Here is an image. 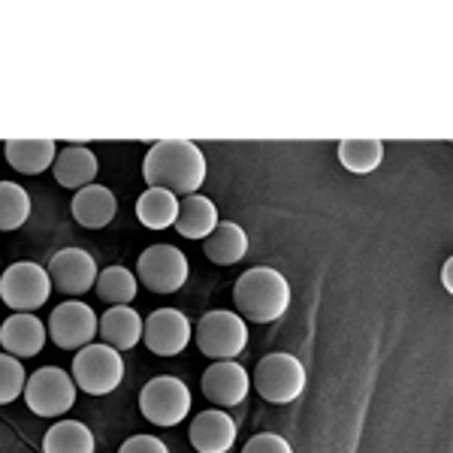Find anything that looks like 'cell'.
Instances as JSON below:
<instances>
[{
  "mask_svg": "<svg viewBox=\"0 0 453 453\" xmlns=\"http://www.w3.org/2000/svg\"><path fill=\"white\" fill-rule=\"evenodd\" d=\"M136 275L151 294H175L188 281V257L175 245H151L136 260Z\"/></svg>",
  "mask_w": 453,
  "mask_h": 453,
  "instance_id": "cell-9",
  "label": "cell"
},
{
  "mask_svg": "<svg viewBox=\"0 0 453 453\" xmlns=\"http://www.w3.org/2000/svg\"><path fill=\"white\" fill-rule=\"evenodd\" d=\"M97 170H100V160L91 149H85V145H67V149L58 151V157L52 164L58 185L70 188V191H82V188L94 185Z\"/></svg>",
  "mask_w": 453,
  "mask_h": 453,
  "instance_id": "cell-16",
  "label": "cell"
},
{
  "mask_svg": "<svg viewBox=\"0 0 453 453\" xmlns=\"http://www.w3.org/2000/svg\"><path fill=\"white\" fill-rule=\"evenodd\" d=\"M444 288L453 290V284H450V263H448V266H444Z\"/></svg>",
  "mask_w": 453,
  "mask_h": 453,
  "instance_id": "cell-30",
  "label": "cell"
},
{
  "mask_svg": "<svg viewBox=\"0 0 453 453\" xmlns=\"http://www.w3.org/2000/svg\"><path fill=\"white\" fill-rule=\"evenodd\" d=\"M97 335V314L91 305L70 299L49 314V339L64 350H82Z\"/></svg>",
  "mask_w": 453,
  "mask_h": 453,
  "instance_id": "cell-10",
  "label": "cell"
},
{
  "mask_svg": "<svg viewBox=\"0 0 453 453\" xmlns=\"http://www.w3.org/2000/svg\"><path fill=\"white\" fill-rule=\"evenodd\" d=\"M49 279L61 294L82 296L97 284V260L85 248H64L49 260Z\"/></svg>",
  "mask_w": 453,
  "mask_h": 453,
  "instance_id": "cell-12",
  "label": "cell"
},
{
  "mask_svg": "<svg viewBox=\"0 0 453 453\" xmlns=\"http://www.w3.org/2000/svg\"><path fill=\"white\" fill-rule=\"evenodd\" d=\"M4 155L16 173L40 175L55 164L58 149L52 140H10L4 145Z\"/></svg>",
  "mask_w": 453,
  "mask_h": 453,
  "instance_id": "cell-20",
  "label": "cell"
},
{
  "mask_svg": "<svg viewBox=\"0 0 453 453\" xmlns=\"http://www.w3.org/2000/svg\"><path fill=\"white\" fill-rule=\"evenodd\" d=\"M142 175L149 188L191 196L206 181V155L200 145L188 140H160L145 151Z\"/></svg>",
  "mask_w": 453,
  "mask_h": 453,
  "instance_id": "cell-1",
  "label": "cell"
},
{
  "mask_svg": "<svg viewBox=\"0 0 453 453\" xmlns=\"http://www.w3.org/2000/svg\"><path fill=\"white\" fill-rule=\"evenodd\" d=\"M119 453H170V448L157 435H134L121 444Z\"/></svg>",
  "mask_w": 453,
  "mask_h": 453,
  "instance_id": "cell-29",
  "label": "cell"
},
{
  "mask_svg": "<svg viewBox=\"0 0 453 453\" xmlns=\"http://www.w3.org/2000/svg\"><path fill=\"white\" fill-rule=\"evenodd\" d=\"M49 294H52V279H49V269H42L40 263H12L0 275V299L12 311L34 314V309H42L49 303Z\"/></svg>",
  "mask_w": 453,
  "mask_h": 453,
  "instance_id": "cell-6",
  "label": "cell"
},
{
  "mask_svg": "<svg viewBox=\"0 0 453 453\" xmlns=\"http://www.w3.org/2000/svg\"><path fill=\"white\" fill-rule=\"evenodd\" d=\"M203 251L215 266H233L248 254V233L236 221H218L215 230L203 239Z\"/></svg>",
  "mask_w": 453,
  "mask_h": 453,
  "instance_id": "cell-19",
  "label": "cell"
},
{
  "mask_svg": "<svg viewBox=\"0 0 453 453\" xmlns=\"http://www.w3.org/2000/svg\"><path fill=\"white\" fill-rule=\"evenodd\" d=\"M142 418L155 426H179L191 414V390L173 375H157L140 393Z\"/></svg>",
  "mask_w": 453,
  "mask_h": 453,
  "instance_id": "cell-8",
  "label": "cell"
},
{
  "mask_svg": "<svg viewBox=\"0 0 453 453\" xmlns=\"http://www.w3.org/2000/svg\"><path fill=\"white\" fill-rule=\"evenodd\" d=\"M70 211L76 218V224H82L85 230H100V226L112 224L115 211H119V200H115V194L109 188L94 181V185L73 194Z\"/></svg>",
  "mask_w": 453,
  "mask_h": 453,
  "instance_id": "cell-17",
  "label": "cell"
},
{
  "mask_svg": "<svg viewBox=\"0 0 453 453\" xmlns=\"http://www.w3.org/2000/svg\"><path fill=\"white\" fill-rule=\"evenodd\" d=\"M251 384L273 405H290L305 390V366L294 354H269L257 363Z\"/></svg>",
  "mask_w": 453,
  "mask_h": 453,
  "instance_id": "cell-4",
  "label": "cell"
},
{
  "mask_svg": "<svg viewBox=\"0 0 453 453\" xmlns=\"http://www.w3.org/2000/svg\"><path fill=\"white\" fill-rule=\"evenodd\" d=\"M136 218L149 230H166L179 218V196L160 188H149L140 200H136Z\"/></svg>",
  "mask_w": 453,
  "mask_h": 453,
  "instance_id": "cell-23",
  "label": "cell"
},
{
  "mask_svg": "<svg viewBox=\"0 0 453 453\" xmlns=\"http://www.w3.org/2000/svg\"><path fill=\"white\" fill-rule=\"evenodd\" d=\"M339 160L348 173H357V175L375 173L384 160V142L381 140H345V142H339Z\"/></svg>",
  "mask_w": 453,
  "mask_h": 453,
  "instance_id": "cell-24",
  "label": "cell"
},
{
  "mask_svg": "<svg viewBox=\"0 0 453 453\" xmlns=\"http://www.w3.org/2000/svg\"><path fill=\"white\" fill-rule=\"evenodd\" d=\"M233 303L239 309V318L254 320V324H273L290 309V284L279 269L254 266L236 281Z\"/></svg>",
  "mask_w": 453,
  "mask_h": 453,
  "instance_id": "cell-2",
  "label": "cell"
},
{
  "mask_svg": "<svg viewBox=\"0 0 453 453\" xmlns=\"http://www.w3.org/2000/svg\"><path fill=\"white\" fill-rule=\"evenodd\" d=\"M196 348L211 360H236L248 348V324L236 311H209L196 324Z\"/></svg>",
  "mask_w": 453,
  "mask_h": 453,
  "instance_id": "cell-7",
  "label": "cell"
},
{
  "mask_svg": "<svg viewBox=\"0 0 453 453\" xmlns=\"http://www.w3.org/2000/svg\"><path fill=\"white\" fill-rule=\"evenodd\" d=\"M203 396H206L211 405L221 408H233L242 405L248 390H251V378L242 369V363L236 360H218L203 372Z\"/></svg>",
  "mask_w": 453,
  "mask_h": 453,
  "instance_id": "cell-13",
  "label": "cell"
},
{
  "mask_svg": "<svg viewBox=\"0 0 453 453\" xmlns=\"http://www.w3.org/2000/svg\"><path fill=\"white\" fill-rule=\"evenodd\" d=\"M94 433L79 420H61L42 438V453H94Z\"/></svg>",
  "mask_w": 453,
  "mask_h": 453,
  "instance_id": "cell-22",
  "label": "cell"
},
{
  "mask_svg": "<svg viewBox=\"0 0 453 453\" xmlns=\"http://www.w3.org/2000/svg\"><path fill=\"white\" fill-rule=\"evenodd\" d=\"M175 230L185 239H206L218 226V209L209 196L191 194L179 203V218H175Z\"/></svg>",
  "mask_w": 453,
  "mask_h": 453,
  "instance_id": "cell-21",
  "label": "cell"
},
{
  "mask_svg": "<svg viewBox=\"0 0 453 453\" xmlns=\"http://www.w3.org/2000/svg\"><path fill=\"white\" fill-rule=\"evenodd\" d=\"M46 324H42L36 314H25V311H16L12 318H6L0 324V345H4L6 354L12 357H36L46 345Z\"/></svg>",
  "mask_w": 453,
  "mask_h": 453,
  "instance_id": "cell-14",
  "label": "cell"
},
{
  "mask_svg": "<svg viewBox=\"0 0 453 453\" xmlns=\"http://www.w3.org/2000/svg\"><path fill=\"white\" fill-rule=\"evenodd\" d=\"M31 218V196L16 181H0V230H19Z\"/></svg>",
  "mask_w": 453,
  "mask_h": 453,
  "instance_id": "cell-26",
  "label": "cell"
},
{
  "mask_svg": "<svg viewBox=\"0 0 453 453\" xmlns=\"http://www.w3.org/2000/svg\"><path fill=\"white\" fill-rule=\"evenodd\" d=\"M76 390L79 387L70 372L42 366L25 381V405L36 418H61L76 405Z\"/></svg>",
  "mask_w": 453,
  "mask_h": 453,
  "instance_id": "cell-5",
  "label": "cell"
},
{
  "mask_svg": "<svg viewBox=\"0 0 453 453\" xmlns=\"http://www.w3.org/2000/svg\"><path fill=\"white\" fill-rule=\"evenodd\" d=\"M140 281L130 269L124 266H109L97 275V296L109 305H127L136 299Z\"/></svg>",
  "mask_w": 453,
  "mask_h": 453,
  "instance_id": "cell-25",
  "label": "cell"
},
{
  "mask_svg": "<svg viewBox=\"0 0 453 453\" xmlns=\"http://www.w3.org/2000/svg\"><path fill=\"white\" fill-rule=\"evenodd\" d=\"M242 453H294V448H290L288 438H281L275 433H260V435L248 438Z\"/></svg>",
  "mask_w": 453,
  "mask_h": 453,
  "instance_id": "cell-28",
  "label": "cell"
},
{
  "mask_svg": "<svg viewBox=\"0 0 453 453\" xmlns=\"http://www.w3.org/2000/svg\"><path fill=\"white\" fill-rule=\"evenodd\" d=\"M73 381L88 396H106L124 381V360L109 345H85L73 357Z\"/></svg>",
  "mask_w": 453,
  "mask_h": 453,
  "instance_id": "cell-3",
  "label": "cell"
},
{
  "mask_svg": "<svg viewBox=\"0 0 453 453\" xmlns=\"http://www.w3.org/2000/svg\"><path fill=\"white\" fill-rule=\"evenodd\" d=\"M191 444L196 453H226L236 444V420L221 408L200 411L191 423Z\"/></svg>",
  "mask_w": 453,
  "mask_h": 453,
  "instance_id": "cell-15",
  "label": "cell"
},
{
  "mask_svg": "<svg viewBox=\"0 0 453 453\" xmlns=\"http://www.w3.org/2000/svg\"><path fill=\"white\" fill-rule=\"evenodd\" d=\"M25 366L19 357L0 354V405H10L25 393Z\"/></svg>",
  "mask_w": 453,
  "mask_h": 453,
  "instance_id": "cell-27",
  "label": "cell"
},
{
  "mask_svg": "<svg viewBox=\"0 0 453 453\" xmlns=\"http://www.w3.org/2000/svg\"><path fill=\"white\" fill-rule=\"evenodd\" d=\"M97 333L104 339V345L121 350H130L142 342V318L127 305H115L109 309L97 324Z\"/></svg>",
  "mask_w": 453,
  "mask_h": 453,
  "instance_id": "cell-18",
  "label": "cell"
},
{
  "mask_svg": "<svg viewBox=\"0 0 453 453\" xmlns=\"http://www.w3.org/2000/svg\"><path fill=\"white\" fill-rule=\"evenodd\" d=\"M145 348L157 357H175L191 345V320L179 309H157L142 320Z\"/></svg>",
  "mask_w": 453,
  "mask_h": 453,
  "instance_id": "cell-11",
  "label": "cell"
}]
</instances>
